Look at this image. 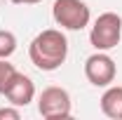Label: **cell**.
<instances>
[{
    "instance_id": "277c9868",
    "label": "cell",
    "mask_w": 122,
    "mask_h": 120,
    "mask_svg": "<svg viewBox=\"0 0 122 120\" xmlns=\"http://www.w3.org/2000/svg\"><path fill=\"white\" fill-rule=\"evenodd\" d=\"M38 113L47 120L71 118V94L59 85H49L38 97Z\"/></svg>"
},
{
    "instance_id": "30bf717a",
    "label": "cell",
    "mask_w": 122,
    "mask_h": 120,
    "mask_svg": "<svg viewBox=\"0 0 122 120\" xmlns=\"http://www.w3.org/2000/svg\"><path fill=\"white\" fill-rule=\"evenodd\" d=\"M21 113H19V106L16 108H0V120H19Z\"/></svg>"
},
{
    "instance_id": "6da1fadb",
    "label": "cell",
    "mask_w": 122,
    "mask_h": 120,
    "mask_svg": "<svg viewBox=\"0 0 122 120\" xmlns=\"http://www.w3.org/2000/svg\"><path fill=\"white\" fill-rule=\"evenodd\" d=\"M28 57L38 71H56L68 57V40L59 28H47L30 40Z\"/></svg>"
},
{
    "instance_id": "8992f818",
    "label": "cell",
    "mask_w": 122,
    "mask_h": 120,
    "mask_svg": "<svg viewBox=\"0 0 122 120\" xmlns=\"http://www.w3.org/2000/svg\"><path fill=\"white\" fill-rule=\"evenodd\" d=\"M5 97L10 99V104L12 106H28L33 99H35V85H33V80H30L28 75L19 73L16 75V80L12 82V87L5 92Z\"/></svg>"
},
{
    "instance_id": "7a4b0ae2",
    "label": "cell",
    "mask_w": 122,
    "mask_h": 120,
    "mask_svg": "<svg viewBox=\"0 0 122 120\" xmlns=\"http://www.w3.org/2000/svg\"><path fill=\"white\" fill-rule=\"evenodd\" d=\"M122 40V16L117 12H103L96 16L89 31V43L99 52H108L117 47Z\"/></svg>"
},
{
    "instance_id": "9c48e42d",
    "label": "cell",
    "mask_w": 122,
    "mask_h": 120,
    "mask_svg": "<svg viewBox=\"0 0 122 120\" xmlns=\"http://www.w3.org/2000/svg\"><path fill=\"white\" fill-rule=\"evenodd\" d=\"M16 52V35L12 31H0V59H10Z\"/></svg>"
},
{
    "instance_id": "5b68a950",
    "label": "cell",
    "mask_w": 122,
    "mask_h": 120,
    "mask_svg": "<svg viewBox=\"0 0 122 120\" xmlns=\"http://www.w3.org/2000/svg\"><path fill=\"white\" fill-rule=\"evenodd\" d=\"M115 75H117V66H115V61H113V57L108 52H99L96 49L94 54H89L85 59V78L94 87L113 85Z\"/></svg>"
},
{
    "instance_id": "ba28073f",
    "label": "cell",
    "mask_w": 122,
    "mask_h": 120,
    "mask_svg": "<svg viewBox=\"0 0 122 120\" xmlns=\"http://www.w3.org/2000/svg\"><path fill=\"white\" fill-rule=\"evenodd\" d=\"M16 75H19V71H16L12 64H7V59H0V94H5V92L12 87Z\"/></svg>"
},
{
    "instance_id": "7c38bea8",
    "label": "cell",
    "mask_w": 122,
    "mask_h": 120,
    "mask_svg": "<svg viewBox=\"0 0 122 120\" xmlns=\"http://www.w3.org/2000/svg\"><path fill=\"white\" fill-rule=\"evenodd\" d=\"M35 2H42V0H26V5H35Z\"/></svg>"
},
{
    "instance_id": "3957f363",
    "label": "cell",
    "mask_w": 122,
    "mask_h": 120,
    "mask_svg": "<svg viewBox=\"0 0 122 120\" xmlns=\"http://www.w3.org/2000/svg\"><path fill=\"white\" fill-rule=\"evenodd\" d=\"M52 16L66 31H82L89 26L92 12L85 0H54L52 5Z\"/></svg>"
},
{
    "instance_id": "8fae6325",
    "label": "cell",
    "mask_w": 122,
    "mask_h": 120,
    "mask_svg": "<svg viewBox=\"0 0 122 120\" xmlns=\"http://www.w3.org/2000/svg\"><path fill=\"white\" fill-rule=\"evenodd\" d=\"M10 2H14V5H26V0H10Z\"/></svg>"
},
{
    "instance_id": "52a82bcc",
    "label": "cell",
    "mask_w": 122,
    "mask_h": 120,
    "mask_svg": "<svg viewBox=\"0 0 122 120\" xmlns=\"http://www.w3.org/2000/svg\"><path fill=\"white\" fill-rule=\"evenodd\" d=\"M101 111L110 120H122V85H108L101 94Z\"/></svg>"
}]
</instances>
